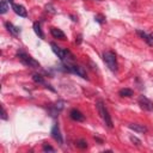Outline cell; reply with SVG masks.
I'll return each instance as SVG.
<instances>
[{"label": "cell", "mask_w": 153, "mask_h": 153, "mask_svg": "<svg viewBox=\"0 0 153 153\" xmlns=\"http://www.w3.org/2000/svg\"><path fill=\"white\" fill-rule=\"evenodd\" d=\"M96 105H97L98 112H99V115H100L102 120L104 121L105 126H106L108 128H110V129H111V128H114L112 118H111V116H110V114H109V111H108V109H106V106H105L104 102H103L102 99H98V100H97V103H96Z\"/></svg>", "instance_id": "cell-1"}, {"label": "cell", "mask_w": 153, "mask_h": 153, "mask_svg": "<svg viewBox=\"0 0 153 153\" xmlns=\"http://www.w3.org/2000/svg\"><path fill=\"white\" fill-rule=\"evenodd\" d=\"M103 60L105 62V65L108 66V68L116 73L117 69H118V63H117V59H116V54L112 51V50H109V51H104L103 53Z\"/></svg>", "instance_id": "cell-2"}, {"label": "cell", "mask_w": 153, "mask_h": 153, "mask_svg": "<svg viewBox=\"0 0 153 153\" xmlns=\"http://www.w3.org/2000/svg\"><path fill=\"white\" fill-rule=\"evenodd\" d=\"M17 56L20 60V62L23 65H25L26 67H31V68H38V67H41V65H39L38 61H36L33 57H31L29 54H26L23 50H18L17 51Z\"/></svg>", "instance_id": "cell-3"}, {"label": "cell", "mask_w": 153, "mask_h": 153, "mask_svg": "<svg viewBox=\"0 0 153 153\" xmlns=\"http://www.w3.org/2000/svg\"><path fill=\"white\" fill-rule=\"evenodd\" d=\"M63 67H65L63 69L67 71V72L74 73V74L79 75V76H81V78H84V79H88L86 71L84 69V67H81V66H79V65H74L73 62H65Z\"/></svg>", "instance_id": "cell-4"}, {"label": "cell", "mask_w": 153, "mask_h": 153, "mask_svg": "<svg viewBox=\"0 0 153 153\" xmlns=\"http://www.w3.org/2000/svg\"><path fill=\"white\" fill-rule=\"evenodd\" d=\"M137 103L140 105V108L145 111H153V102L151 99H148L146 96H140L137 99Z\"/></svg>", "instance_id": "cell-5"}, {"label": "cell", "mask_w": 153, "mask_h": 153, "mask_svg": "<svg viewBox=\"0 0 153 153\" xmlns=\"http://www.w3.org/2000/svg\"><path fill=\"white\" fill-rule=\"evenodd\" d=\"M50 47H51V50L54 51V54L57 55V57L63 62L65 59H66V49H62L61 47H59V45H57L56 43H54V42L50 43Z\"/></svg>", "instance_id": "cell-6"}, {"label": "cell", "mask_w": 153, "mask_h": 153, "mask_svg": "<svg viewBox=\"0 0 153 153\" xmlns=\"http://www.w3.org/2000/svg\"><path fill=\"white\" fill-rule=\"evenodd\" d=\"M69 117H71L73 121H75V122H84V121H85L84 114H82L80 110H78V109H72V110L69 111Z\"/></svg>", "instance_id": "cell-7"}, {"label": "cell", "mask_w": 153, "mask_h": 153, "mask_svg": "<svg viewBox=\"0 0 153 153\" xmlns=\"http://www.w3.org/2000/svg\"><path fill=\"white\" fill-rule=\"evenodd\" d=\"M51 136L55 141H57L60 145L63 143V139H62V135H61V131H60V128L57 126V123H55L51 128Z\"/></svg>", "instance_id": "cell-8"}, {"label": "cell", "mask_w": 153, "mask_h": 153, "mask_svg": "<svg viewBox=\"0 0 153 153\" xmlns=\"http://www.w3.org/2000/svg\"><path fill=\"white\" fill-rule=\"evenodd\" d=\"M11 6H12V10L14 11V13H16V14H18L19 17H23V18L27 17V11L25 10V7H24V6L18 5V4H14V2H12V4H11Z\"/></svg>", "instance_id": "cell-9"}, {"label": "cell", "mask_w": 153, "mask_h": 153, "mask_svg": "<svg viewBox=\"0 0 153 153\" xmlns=\"http://www.w3.org/2000/svg\"><path fill=\"white\" fill-rule=\"evenodd\" d=\"M128 127H129V129H131L136 133H141V134H145L148 130L145 124H140V123H130V124H128Z\"/></svg>", "instance_id": "cell-10"}, {"label": "cell", "mask_w": 153, "mask_h": 153, "mask_svg": "<svg viewBox=\"0 0 153 153\" xmlns=\"http://www.w3.org/2000/svg\"><path fill=\"white\" fill-rule=\"evenodd\" d=\"M136 35H137L141 39H143L148 45H151V47L153 45V39H152V38H151V36H149V35H147L145 31H142V30H136Z\"/></svg>", "instance_id": "cell-11"}, {"label": "cell", "mask_w": 153, "mask_h": 153, "mask_svg": "<svg viewBox=\"0 0 153 153\" xmlns=\"http://www.w3.org/2000/svg\"><path fill=\"white\" fill-rule=\"evenodd\" d=\"M50 33L54 38H59V39H66V35L62 30L57 29V27H50Z\"/></svg>", "instance_id": "cell-12"}, {"label": "cell", "mask_w": 153, "mask_h": 153, "mask_svg": "<svg viewBox=\"0 0 153 153\" xmlns=\"http://www.w3.org/2000/svg\"><path fill=\"white\" fill-rule=\"evenodd\" d=\"M5 26H6L7 31H8L12 36H14V37H17V36L19 35V32H20V30H19L17 26H14L12 23H10V22H6V23H5Z\"/></svg>", "instance_id": "cell-13"}, {"label": "cell", "mask_w": 153, "mask_h": 153, "mask_svg": "<svg viewBox=\"0 0 153 153\" xmlns=\"http://www.w3.org/2000/svg\"><path fill=\"white\" fill-rule=\"evenodd\" d=\"M32 80H33V82H36V84H39V85H44V86L47 85L44 76H43V75H41V74H37V73H35V74L32 75Z\"/></svg>", "instance_id": "cell-14"}, {"label": "cell", "mask_w": 153, "mask_h": 153, "mask_svg": "<svg viewBox=\"0 0 153 153\" xmlns=\"http://www.w3.org/2000/svg\"><path fill=\"white\" fill-rule=\"evenodd\" d=\"M32 26H33V31H35V33H36L39 38H44V33H43V31H42V29H41V24H39L38 22H35Z\"/></svg>", "instance_id": "cell-15"}, {"label": "cell", "mask_w": 153, "mask_h": 153, "mask_svg": "<svg viewBox=\"0 0 153 153\" xmlns=\"http://www.w3.org/2000/svg\"><path fill=\"white\" fill-rule=\"evenodd\" d=\"M118 96H121V97H133L134 96V91L131 90V88H121L120 91H118Z\"/></svg>", "instance_id": "cell-16"}, {"label": "cell", "mask_w": 153, "mask_h": 153, "mask_svg": "<svg viewBox=\"0 0 153 153\" xmlns=\"http://www.w3.org/2000/svg\"><path fill=\"white\" fill-rule=\"evenodd\" d=\"M75 146L80 149H85V148H87V141L84 139H79L75 141Z\"/></svg>", "instance_id": "cell-17"}, {"label": "cell", "mask_w": 153, "mask_h": 153, "mask_svg": "<svg viewBox=\"0 0 153 153\" xmlns=\"http://www.w3.org/2000/svg\"><path fill=\"white\" fill-rule=\"evenodd\" d=\"M8 10V5H7V1L6 0H1L0 1V13L1 14H5Z\"/></svg>", "instance_id": "cell-18"}, {"label": "cell", "mask_w": 153, "mask_h": 153, "mask_svg": "<svg viewBox=\"0 0 153 153\" xmlns=\"http://www.w3.org/2000/svg\"><path fill=\"white\" fill-rule=\"evenodd\" d=\"M94 22H97L98 24H104L105 23V17L103 14H96L94 16Z\"/></svg>", "instance_id": "cell-19"}, {"label": "cell", "mask_w": 153, "mask_h": 153, "mask_svg": "<svg viewBox=\"0 0 153 153\" xmlns=\"http://www.w3.org/2000/svg\"><path fill=\"white\" fill-rule=\"evenodd\" d=\"M130 141H131L135 146H137V147H139V146H141V140H140V139H137V137H136V136H134V135H130Z\"/></svg>", "instance_id": "cell-20"}, {"label": "cell", "mask_w": 153, "mask_h": 153, "mask_svg": "<svg viewBox=\"0 0 153 153\" xmlns=\"http://www.w3.org/2000/svg\"><path fill=\"white\" fill-rule=\"evenodd\" d=\"M43 152H55V148L51 147L50 145L44 143V145H43Z\"/></svg>", "instance_id": "cell-21"}, {"label": "cell", "mask_w": 153, "mask_h": 153, "mask_svg": "<svg viewBox=\"0 0 153 153\" xmlns=\"http://www.w3.org/2000/svg\"><path fill=\"white\" fill-rule=\"evenodd\" d=\"M45 10H47V11H49V12H51V13H55V8H54V6H53L51 4L45 5Z\"/></svg>", "instance_id": "cell-22"}, {"label": "cell", "mask_w": 153, "mask_h": 153, "mask_svg": "<svg viewBox=\"0 0 153 153\" xmlns=\"http://www.w3.org/2000/svg\"><path fill=\"white\" fill-rule=\"evenodd\" d=\"M1 118H2L4 121H7V118H8V117H7V112H6V109H5L4 106H2V114H1Z\"/></svg>", "instance_id": "cell-23"}, {"label": "cell", "mask_w": 153, "mask_h": 153, "mask_svg": "<svg viewBox=\"0 0 153 153\" xmlns=\"http://www.w3.org/2000/svg\"><path fill=\"white\" fill-rule=\"evenodd\" d=\"M82 42V36L81 35H78V37H76V39H75V43L76 44H80Z\"/></svg>", "instance_id": "cell-24"}, {"label": "cell", "mask_w": 153, "mask_h": 153, "mask_svg": "<svg viewBox=\"0 0 153 153\" xmlns=\"http://www.w3.org/2000/svg\"><path fill=\"white\" fill-rule=\"evenodd\" d=\"M94 140H96V141H98V142H99V143H100V145H102V143H103V140H102V139H100V137H98V136H94Z\"/></svg>", "instance_id": "cell-25"}, {"label": "cell", "mask_w": 153, "mask_h": 153, "mask_svg": "<svg viewBox=\"0 0 153 153\" xmlns=\"http://www.w3.org/2000/svg\"><path fill=\"white\" fill-rule=\"evenodd\" d=\"M69 17H71V18H72V20H73V22H78V18H76V17H75V16H73V14H71V16H69Z\"/></svg>", "instance_id": "cell-26"}, {"label": "cell", "mask_w": 153, "mask_h": 153, "mask_svg": "<svg viewBox=\"0 0 153 153\" xmlns=\"http://www.w3.org/2000/svg\"><path fill=\"white\" fill-rule=\"evenodd\" d=\"M6 1H8V2H11V4L13 2V0H6Z\"/></svg>", "instance_id": "cell-27"}, {"label": "cell", "mask_w": 153, "mask_h": 153, "mask_svg": "<svg viewBox=\"0 0 153 153\" xmlns=\"http://www.w3.org/2000/svg\"><path fill=\"white\" fill-rule=\"evenodd\" d=\"M149 36H151V38H152V39H153V33H151V35H149Z\"/></svg>", "instance_id": "cell-28"}, {"label": "cell", "mask_w": 153, "mask_h": 153, "mask_svg": "<svg viewBox=\"0 0 153 153\" xmlns=\"http://www.w3.org/2000/svg\"><path fill=\"white\" fill-rule=\"evenodd\" d=\"M94 1H102V0H94Z\"/></svg>", "instance_id": "cell-29"}]
</instances>
